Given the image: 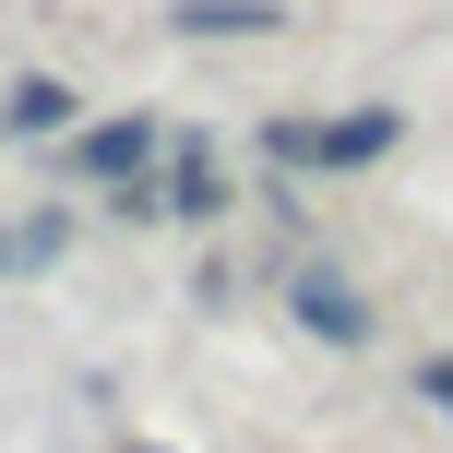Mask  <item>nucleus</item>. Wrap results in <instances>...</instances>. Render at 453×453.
I'll list each match as a JSON object with an SVG mask.
<instances>
[{"mask_svg":"<svg viewBox=\"0 0 453 453\" xmlns=\"http://www.w3.org/2000/svg\"><path fill=\"white\" fill-rule=\"evenodd\" d=\"M191 36H263V24H274V0H191Z\"/></svg>","mask_w":453,"mask_h":453,"instance_id":"obj_4","label":"nucleus"},{"mask_svg":"<svg viewBox=\"0 0 453 453\" xmlns=\"http://www.w3.org/2000/svg\"><path fill=\"white\" fill-rule=\"evenodd\" d=\"M12 132H24V143L72 132V96H60V84H12Z\"/></svg>","mask_w":453,"mask_h":453,"instance_id":"obj_5","label":"nucleus"},{"mask_svg":"<svg viewBox=\"0 0 453 453\" xmlns=\"http://www.w3.org/2000/svg\"><path fill=\"white\" fill-rule=\"evenodd\" d=\"M287 311H298V334H322V346H370V298L346 287V274H322V263L287 287Z\"/></svg>","mask_w":453,"mask_h":453,"instance_id":"obj_3","label":"nucleus"},{"mask_svg":"<svg viewBox=\"0 0 453 453\" xmlns=\"http://www.w3.org/2000/svg\"><path fill=\"white\" fill-rule=\"evenodd\" d=\"M394 132H406L394 108H358V119H274L263 156H274V167H370V156H394Z\"/></svg>","mask_w":453,"mask_h":453,"instance_id":"obj_1","label":"nucleus"},{"mask_svg":"<svg viewBox=\"0 0 453 453\" xmlns=\"http://www.w3.org/2000/svg\"><path fill=\"white\" fill-rule=\"evenodd\" d=\"M418 406H441V418H453V358H430V370H418Z\"/></svg>","mask_w":453,"mask_h":453,"instance_id":"obj_6","label":"nucleus"},{"mask_svg":"<svg viewBox=\"0 0 453 453\" xmlns=\"http://www.w3.org/2000/svg\"><path fill=\"white\" fill-rule=\"evenodd\" d=\"M60 143H72V180H96V191H132L156 167V119H96V132H60Z\"/></svg>","mask_w":453,"mask_h":453,"instance_id":"obj_2","label":"nucleus"}]
</instances>
